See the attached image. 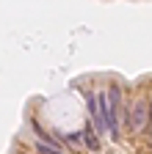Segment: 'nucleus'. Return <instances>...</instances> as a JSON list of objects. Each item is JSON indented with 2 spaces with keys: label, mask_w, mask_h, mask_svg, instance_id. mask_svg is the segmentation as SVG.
I'll return each mask as SVG.
<instances>
[{
  "label": "nucleus",
  "mask_w": 152,
  "mask_h": 154,
  "mask_svg": "<svg viewBox=\"0 0 152 154\" xmlns=\"http://www.w3.org/2000/svg\"><path fill=\"white\" fill-rule=\"evenodd\" d=\"M105 113H108V127H111V138L119 140V124L125 121V107H122V91L119 85L108 88V99H105Z\"/></svg>",
  "instance_id": "f257e3e1"
},
{
  "label": "nucleus",
  "mask_w": 152,
  "mask_h": 154,
  "mask_svg": "<svg viewBox=\"0 0 152 154\" xmlns=\"http://www.w3.org/2000/svg\"><path fill=\"white\" fill-rule=\"evenodd\" d=\"M133 132H147L149 127V102L147 99H136L130 107V119H127Z\"/></svg>",
  "instance_id": "f03ea898"
},
{
  "label": "nucleus",
  "mask_w": 152,
  "mask_h": 154,
  "mask_svg": "<svg viewBox=\"0 0 152 154\" xmlns=\"http://www.w3.org/2000/svg\"><path fill=\"white\" fill-rule=\"evenodd\" d=\"M97 129H94V124L83 132V138H86V143H89V149H100V140H97V135H94Z\"/></svg>",
  "instance_id": "7ed1b4c3"
},
{
  "label": "nucleus",
  "mask_w": 152,
  "mask_h": 154,
  "mask_svg": "<svg viewBox=\"0 0 152 154\" xmlns=\"http://www.w3.org/2000/svg\"><path fill=\"white\" fill-rule=\"evenodd\" d=\"M36 151H39V154H64L61 149H55V146H47L44 140H39V143H36Z\"/></svg>",
  "instance_id": "20e7f679"
},
{
  "label": "nucleus",
  "mask_w": 152,
  "mask_h": 154,
  "mask_svg": "<svg viewBox=\"0 0 152 154\" xmlns=\"http://www.w3.org/2000/svg\"><path fill=\"white\" fill-rule=\"evenodd\" d=\"M147 135L152 138V96H149V127H147Z\"/></svg>",
  "instance_id": "39448f33"
}]
</instances>
